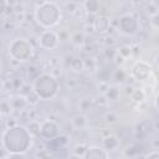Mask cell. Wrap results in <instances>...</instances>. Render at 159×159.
<instances>
[{
  "mask_svg": "<svg viewBox=\"0 0 159 159\" xmlns=\"http://www.w3.org/2000/svg\"><path fill=\"white\" fill-rule=\"evenodd\" d=\"M2 147L7 153H25L31 145V134L24 125L7 127L1 137Z\"/></svg>",
  "mask_w": 159,
  "mask_h": 159,
  "instance_id": "obj_1",
  "label": "cell"
},
{
  "mask_svg": "<svg viewBox=\"0 0 159 159\" xmlns=\"http://www.w3.org/2000/svg\"><path fill=\"white\" fill-rule=\"evenodd\" d=\"M34 16L40 26L51 29L61 21V9L53 1H42L36 6Z\"/></svg>",
  "mask_w": 159,
  "mask_h": 159,
  "instance_id": "obj_2",
  "label": "cell"
},
{
  "mask_svg": "<svg viewBox=\"0 0 159 159\" xmlns=\"http://www.w3.org/2000/svg\"><path fill=\"white\" fill-rule=\"evenodd\" d=\"M31 89L40 99H51L58 92V81L50 73H41L35 77Z\"/></svg>",
  "mask_w": 159,
  "mask_h": 159,
  "instance_id": "obj_3",
  "label": "cell"
},
{
  "mask_svg": "<svg viewBox=\"0 0 159 159\" xmlns=\"http://www.w3.org/2000/svg\"><path fill=\"white\" fill-rule=\"evenodd\" d=\"M32 45L26 39H15L9 43V53L10 56L19 62L27 61L32 55Z\"/></svg>",
  "mask_w": 159,
  "mask_h": 159,
  "instance_id": "obj_4",
  "label": "cell"
},
{
  "mask_svg": "<svg viewBox=\"0 0 159 159\" xmlns=\"http://www.w3.org/2000/svg\"><path fill=\"white\" fill-rule=\"evenodd\" d=\"M138 27V19L132 14H124L118 19V30L124 35H134Z\"/></svg>",
  "mask_w": 159,
  "mask_h": 159,
  "instance_id": "obj_5",
  "label": "cell"
},
{
  "mask_svg": "<svg viewBox=\"0 0 159 159\" xmlns=\"http://www.w3.org/2000/svg\"><path fill=\"white\" fill-rule=\"evenodd\" d=\"M60 35L52 30H45L39 36V45L45 50H53L58 46Z\"/></svg>",
  "mask_w": 159,
  "mask_h": 159,
  "instance_id": "obj_6",
  "label": "cell"
},
{
  "mask_svg": "<svg viewBox=\"0 0 159 159\" xmlns=\"http://www.w3.org/2000/svg\"><path fill=\"white\" fill-rule=\"evenodd\" d=\"M58 129H60V127L55 120L47 119V120H45L40 124V135L45 139L52 140V139H55L60 135Z\"/></svg>",
  "mask_w": 159,
  "mask_h": 159,
  "instance_id": "obj_7",
  "label": "cell"
},
{
  "mask_svg": "<svg viewBox=\"0 0 159 159\" xmlns=\"http://www.w3.org/2000/svg\"><path fill=\"white\" fill-rule=\"evenodd\" d=\"M150 70L149 63L145 61H137L132 67L130 75L135 81H144L150 76Z\"/></svg>",
  "mask_w": 159,
  "mask_h": 159,
  "instance_id": "obj_8",
  "label": "cell"
},
{
  "mask_svg": "<svg viewBox=\"0 0 159 159\" xmlns=\"http://www.w3.org/2000/svg\"><path fill=\"white\" fill-rule=\"evenodd\" d=\"M82 159H108V152H106L102 147L92 145L87 148Z\"/></svg>",
  "mask_w": 159,
  "mask_h": 159,
  "instance_id": "obj_9",
  "label": "cell"
},
{
  "mask_svg": "<svg viewBox=\"0 0 159 159\" xmlns=\"http://www.w3.org/2000/svg\"><path fill=\"white\" fill-rule=\"evenodd\" d=\"M102 148L106 150V152H111V150H116L118 147H119V139L113 135V134H108L107 137L103 138L102 140Z\"/></svg>",
  "mask_w": 159,
  "mask_h": 159,
  "instance_id": "obj_10",
  "label": "cell"
},
{
  "mask_svg": "<svg viewBox=\"0 0 159 159\" xmlns=\"http://www.w3.org/2000/svg\"><path fill=\"white\" fill-rule=\"evenodd\" d=\"M93 29L97 31V32H106L108 29H109V20L108 17L106 16H97L94 22H93Z\"/></svg>",
  "mask_w": 159,
  "mask_h": 159,
  "instance_id": "obj_11",
  "label": "cell"
},
{
  "mask_svg": "<svg viewBox=\"0 0 159 159\" xmlns=\"http://www.w3.org/2000/svg\"><path fill=\"white\" fill-rule=\"evenodd\" d=\"M9 102H10L11 109H15V111H22L27 106V101H26L25 96H22V94L12 97L11 99H9Z\"/></svg>",
  "mask_w": 159,
  "mask_h": 159,
  "instance_id": "obj_12",
  "label": "cell"
},
{
  "mask_svg": "<svg viewBox=\"0 0 159 159\" xmlns=\"http://www.w3.org/2000/svg\"><path fill=\"white\" fill-rule=\"evenodd\" d=\"M82 6L89 15H94V16L96 14L99 12V9H101V4L98 0H86L82 2Z\"/></svg>",
  "mask_w": 159,
  "mask_h": 159,
  "instance_id": "obj_13",
  "label": "cell"
},
{
  "mask_svg": "<svg viewBox=\"0 0 159 159\" xmlns=\"http://www.w3.org/2000/svg\"><path fill=\"white\" fill-rule=\"evenodd\" d=\"M71 124H72V127L76 128V129H82V128H86V127H87L88 119H87V117H86L84 114H77V116H75V117L72 118Z\"/></svg>",
  "mask_w": 159,
  "mask_h": 159,
  "instance_id": "obj_14",
  "label": "cell"
},
{
  "mask_svg": "<svg viewBox=\"0 0 159 159\" xmlns=\"http://www.w3.org/2000/svg\"><path fill=\"white\" fill-rule=\"evenodd\" d=\"M103 96L107 98V101H109V99L111 101H116L118 98V96H119V89H118L117 86H109Z\"/></svg>",
  "mask_w": 159,
  "mask_h": 159,
  "instance_id": "obj_15",
  "label": "cell"
},
{
  "mask_svg": "<svg viewBox=\"0 0 159 159\" xmlns=\"http://www.w3.org/2000/svg\"><path fill=\"white\" fill-rule=\"evenodd\" d=\"M130 97H132L133 101L140 103V102H143V101L145 99V92H144L142 88H135V89H133Z\"/></svg>",
  "mask_w": 159,
  "mask_h": 159,
  "instance_id": "obj_16",
  "label": "cell"
},
{
  "mask_svg": "<svg viewBox=\"0 0 159 159\" xmlns=\"http://www.w3.org/2000/svg\"><path fill=\"white\" fill-rule=\"evenodd\" d=\"M27 130L30 132L31 135H40V123L36 120H31L27 124Z\"/></svg>",
  "mask_w": 159,
  "mask_h": 159,
  "instance_id": "obj_17",
  "label": "cell"
},
{
  "mask_svg": "<svg viewBox=\"0 0 159 159\" xmlns=\"http://www.w3.org/2000/svg\"><path fill=\"white\" fill-rule=\"evenodd\" d=\"M87 145L86 144H76L75 145V148H73V155H76V157H80V158H82L83 155H84V153H86V150H87Z\"/></svg>",
  "mask_w": 159,
  "mask_h": 159,
  "instance_id": "obj_18",
  "label": "cell"
},
{
  "mask_svg": "<svg viewBox=\"0 0 159 159\" xmlns=\"http://www.w3.org/2000/svg\"><path fill=\"white\" fill-rule=\"evenodd\" d=\"M118 55H119L120 57H123L124 60L128 58V57L132 55V47H130V46H127V45L119 47V50H118Z\"/></svg>",
  "mask_w": 159,
  "mask_h": 159,
  "instance_id": "obj_19",
  "label": "cell"
},
{
  "mask_svg": "<svg viewBox=\"0 0 159 159\" xmlns=\"http://www.w3.org/2000/svg\"><path fill=\"white\" fill-rule=\"evenodd\" d=\"M117 120H118V116H117L114 112H112V111L106 112V114H104V122H106V123L113 124V123H116Z\"/></svg>",
  "mask_w": 159,
  "mask_h": 159,
  "instance_id": "obj_20",
  "label": "cell"
},
{
  "mask_svg": "<svg viewBox=\"0 0 159 159\" xmlns=\"http://www.w3.org/2000/svg\"><path fill=\"white\" fill-rule=\"evenodd\" d=\"M25 98H26V101H27V104H36L39 101H40V98L36 96V93L31 89L27 94H25Z\"/></svg>",
  "mask_w": 159,
  "mask_h": 159,
  "instance_id": "obj_21",
  "label": "cell"
},
{
  "mask_svg": "<svg viewBox=\"0 0 159 159\" xmlns=\"http://www.w3.org/2000/svg\"><path fill=\"white\" fill-rule=\"evenodd\" d=\"M10 112H11L10 102H9V101H2V102L0 103V113L7 116V114H10Z\"/></svg>",
  "mask_w": 159,
  "mask_h": 159,
  "instance_id": "obj_22",
  "label": "cell"
},
{
  "mask_svg": "<svg viewBox=\"0 0 159 159\" xmlns=\"http://www.w3.org/2000/svg\"><path fill=\"white\" fill-rule=\"evenodd\" d=\"M82 62H83V68H86V70H88L89 66H92L93 71L97 68V62H96V60L92 58V57H87V58H84Z\"/></svg>",
  "mask_w": 159,
  "mask_h": 159,
  "instance_id": "obj_23",
  "label": "cell"
},
{
  "mask_svg": "<svg viewBox=\"0 0 159 159\" xmlns=\"http://www.w3.org/2000/svg\"><path fill=\"white\" fill-rule=\"evenodd\" d=\"M158 5L155 4V2H149V5H148V14H149V16L152 17V16H154V15H159V12H158Z\"/></svg>",
  "mask_w": 159,
  "mask_h": 159,
  "instance_id": "obj_24",
  "label": "cell"
},
{
  "mask_svg": "<svg viewBox=\"0 0 159 159\" xmlns=\"http://www.w3.org/2000/svg\"><path fill=\"white\" fill-rule=\"evenodd\" d=\"M71 41H72L73 43H76V45H81V43L83 42V35L80 34V32H76L75 35L71 36Z\"/></svg>",
  "mask_w": 159,
  "mask_h": 159,
  "instance_id": "obj_25",
  "label": "cell"
},
{
  "mask_svg": "<svg viewBox=\"0 0 159 159\" xmlns=\"http://www.w3.org/2000/svg\"><path fill=\"white\" fill-rule=\"evenodd\" d=\"M6 159H27V158H26L25 153H11V154L9 153Z\"/></svg>",
  "mask_w": 159,
  "mask_h": 159,
  "instance_id": "obj_26",
  "label": "cell"
},
{
  "mask_svg": "<svg viewBox=\"0 0 159 159\" xmlns=\"http://www.w3.org/2000/svg\"><path fill=\"white\" fill-rule=\"evenodd\" d=\"M9 6V2L5 0H0V15H4L6 12V9Z\"/></svg>",
  "mask_w": 159,
  "mask_h": 159,
  "instance_id": "obj_27",
  "label": "cell"
},
{
  "mask_svg": "<svg viewBox=\"0 0 159 159\" xmlns=\"http://www.w3.org/2000/svg\"><path fill=\"white\" fill-rule=\"evenodd\" d=\"M158 19H159V15H154V16L150 17V25L154 30L158 29Z\"/></svg>",
  "mask_w": 159,
  "mask_h": 159,
  "instance_id": "obj_28",
  "label": "cell"
},
{
  "mask_svg": "<svg viewBox=\"0 0 159 159\" xmlns=\"http://www.w3.org/2000/svg\"><path fill=\"white\" fill-rule=\"evenodd\" d=\"M147 159H159V153L157 149H154L153 152H150L148 155H147Z\"/></svg>",
  "mask_w": 159,
  "mask_h": 159,
  "instance_id": "obj_29",
  "label": "cell"
},
{
  "mask_svg": "<svg viewBox=\"0 0 159 159\" xmlns=\"http://www.w3.org/2000/svg\"><path fill=\"white\" fill-rule=\"evenodd\" d=\"M37 157H39V159H53V158H52L47 152H41V154L39 153V155H37Z\"/></svg>",
  "mask_w": 159,
  "mask_h": 159,
  "instance_id": "obj_30",
  "label": "cell"
},
{
  "mask_svg": "<svg viewBox=\"0 0 159 159\" xmlns=\"http://www.w3.org/2000/svg\"><path fill=\"white\" fill-rule=\"evenodd\" d=\"M114 58H116V62H117L118 65H122V63L124 62V58H123V57H120L118 53L116 55V57H114Z\"/></svg>",
  "mask_w": 159,
  "mask_h": 159,
  "instance_id": "obj_31",
  "label": "cell"
},
{
  "mask_svg": "<svg viewBox=\"0 0 159 159\" xmlns=\"http://www.w3.org/2000/svg\"><path fill=\"white\" fill-rule=\"evenodd\" d=\"M7 154H9V153H7V152H6L4 148H1V149H0V158H2V159H6Z\"/></svg>",
  "mask_w": 159,
  "mask_h": 159,
  "instance_id": "obj_32",
  "label": "cell"
},
{
  "mask_svg": "<svg viewBox=\"0 0 159 159\" xmlns=\"http://www.w3.org/2000/svg\"><path fill=\"white\" fill-rule=\"evenodd\" d=\"M2 91H4V82L0 80V93H1Z\"/></svg>",
  "mask_w": 159,
  "mask_h": 159,
  "instance_id": "obj_33",
  "label": "cell"
},
{
  "mask_svg": "<svg viewBox=\"0 0 159 159\" xmlns=\"http://www.w3.org/2000/svg\"><path fill=\"white\" fill-rule=\"evenodd\" d=\"M71 159H82V158H80V157H76V155H73Z\"/></svg>",
  "mask_w": 159,
  "mask_h": 159,
  "instance_id": "obj_34",
  "label": "cell"
},
{
  "mask_svg": "<svg viewBox=\"0 0 159 159\" xmlns=\"http://www.w3.org/2000/svg\"><path fill=\"white\" fill-rule=\"evenodd\" d=\"M0 116H1V113H0Z\"/></svg>",
  "mask_w": 159,
  "mask_h": 159,
  "instance_id": "obj_35",
  "label": "cell"
}]
</instances>
